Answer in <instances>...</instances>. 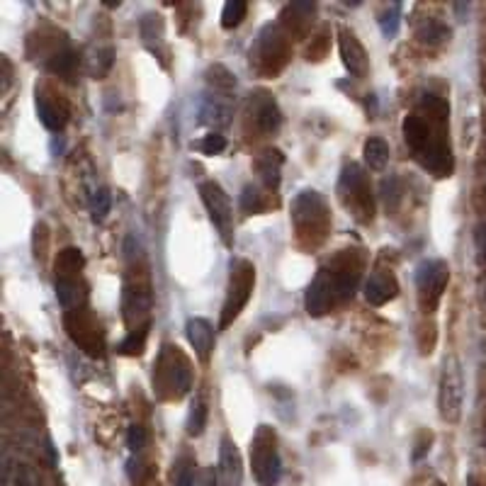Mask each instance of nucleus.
Listing matches in <instances>:
<instances>
[{
  "label": "nucleus",
  "mask_w": 486,
  "mask_h": 486,
  "mask_svg": "<svg viewBox=\"0 0 486 486\" xmlns=\"http://www.w3.org/2000/svg\"><path fill=\"white\" fill-rule=\"evenodd\" d=\"M404 141L411 156L435 177H450L455 170L450 144V103L443 95L425 91L404 120Z\"/></svg>",
  "instance_id": "obj_1"
},
{
  "label": "nucleus",
  "mask_w": 486,
  "mask_h": 486,
  "mask_svg": "<svg viewBox=\"0 0 486 486\" xmlns=\"http://www.w3.org/2000/svg\"><path fill=\"white\" fill-rule=\"evenodd\" d=\"M363 270H365V256L363 251H355V248L341 251L326 265H321L316 277L306 287V294H304L306 314L314 319L326 316L336 306L353 299L360 277H363Z\"/></svg>",
  "instance_id": "obj_2"
},
{
  "label": "nucleus",
  "mask_w": 486,
  "mask_h": 486,
  "mask_svg": "<svg viewBox=\"0 0 486 486\" xmlns=\"http://www.w3.org/2000/svg\"><path fill=\"white\" fill-rule=\"evenodd\" d=\"M153 394L161 401H177L192 389V363L173 343H163L153 363Z\"/></svg>",
  "instance_id": "obj_3"
},
{
  "label": "nucleus",
  "mask_w": 486,
  "mask_h": 486,
  "mask_svg": "<svg viewBox=\"0 0 486 486\" xmlns=\"http://www.w3.org/2000/svg\"><path fill=\"white\" fill-rule=\"evenodd\" d=\"M292 227L299 246L316 248L321 246L331 229V214L326 200L316 190H301L292 202Z\"/></svg>",
  "instance_id": "obj_4"
},
{
  "label": "nucleus",
  "mask_w": 486,
  "mask_h": 486,
  "mask_svg": "<svg viewBox=\"0 0 486 486\" xmlns=\"http://www.w3.org/2000/svg\"><path fill=\"white\" fill-rule=\"evenodd\" d=\"M151 284L146 277L144 265H136V270H132L124 280L122 289V314H124V324H127V334L129 331H149L151 326Z\"/></svg>",
  "instance_id": "obj_5"
},
{
  "label": "nucleus",
  "mask_w": 486,
  "mask_h": 486,
  "mask_svg": "<svg viewBox=\"0 0 486 486\" xmlns=\"http://www.w3.org/2000/svg\"><path fill=\"white\" fill-rule=\"evenodd\" d=\"M338 195L348 212L355 217V222L370 224L375 219V197H372L370 177L358 163H351L343 168L341 182H338Z\"/></svg>",
  "instance_id": "obj_6"
},
{
  "label": "nucleus",
  "mask_w": 486,
  "mask_h": 486,
  "mask_svg": "<svg viewBox=\"0 0 486 486\" xmlns=\"http://www.w3.org/2000/svg\"><path fill=\"white\" fill-rule=\"evenodd\" d=\"M253 289H256V268H253V263L246 258L234 260V263H231L229 287H227V297H224L219 329L222 331L229 329V326L241 316V311L246 309V304L251 301Z\"/></svg>",
  "instance_id": "obj_7"
},
{
  "label": "nucleus",
  "mask_w": 486,
  "mask_h": 486,
  "mask_svg": "<svg viewBox=\"0 0 486 486\" xmlns=\"http://www.w3.org/2000/svg\"><path fill=\"white\" fill-rule=\"evenodd\" d=\"M251 467L260 486H277L282 477V460L277 450V435L270 425H258L251 440Z\"/></svg>",
  "instance_id": "obj_8"
},
{
  "label": "nucleus",
  "mask_w": 486,
  "mask_h": 486,
  "mask_svg": "<svg viewBox=\"0 0 486 486\" xmlns=\"http://www.w3.org/2000/svg\"><path fill=\"white\" fill-rule=\"evenodd\" d=\"M465 404V375L457 358H448L443 365L440 384H438V408L445 423H457Z\"/></svg>",
  "instance_id": "obj_9"
},
{
  "label": "nucleus",
  "mask_w": 486,
  "mask_h": 486,
  "mask_svg": "<svg viewBox=\"0 0 486 486\" xmlns=\"http://www.w3.org/2000/svg\"><path fill=\"white\" fill-rule=\"evenodd\" d=\"M200 197H202L207 214H210L212 224L217 227L222 241L231 246L234 243V210H231L227 190L214 180H205L200 182Z\"/></svg>",
  "instance_id": "obj_10"
},
{
  "label": "nucleus",
  "mask_w": 486,
  "mask_h": 486,
  "mask_svg": "<svg viewBox=\"0 0 486 486\" xmlns=\"http://www.w3.org/2000/svg\"><path fill=\"white\" fill-rule=\"evenodd\" d=\"M287 61V37L280 25H268L251 49V63L263 73H277Z\"/></svg>",
  "instance_id": "obj_11"
},
{
  "label": "nucleus",
  "mask_w": 486,
  "mask_h": 486,
  "mask_svg": "<svg viewBox=\"0 0 486 486\" xmlns=\"http://www.w3.org/2000/svg\"><path fill=\"white\" fill-rule=\"evenodd\" d=\"M63 324H66L71 341H73L81 351H86L88 355H103V348H105L103 326L98 324V319L93 316L91 309L83 306V309L66 311Z\"/></svg>",
  "instance_id": "obj_12"
},
{
  "label": "nucleus",
  "mask_w": 486,
  "mask_h": 486,
  "mask_svg": "<svg viewBox=\"0 0 486 486\" xmlns=\"http://www.w3.org/2000/svg\"><path fill=\"white\" fill-rule=\"evenodd\" d=\"M450 282V268L445 260H423L416 268V287H418V301L423 311H433L438 301L443 299Z\"/></svg>",
  "instance_id": "obj_13"
},
{
  "label": "nucleus",
  "mask_w": 486,
  "mask_h": 486,
  "mask_svg": "<svg viewBox=\"0 0 486 486\" xmlns=\"http://www.w3.org/2000/svg\"><path fill=\"white\" fill-rule=\"evenodd\" d=\"M34 108H37L41 124H44L49 132H61V129L66 127L68 105H66V100H63L58 93L51 91V88L37 86V91H34Z\"/></svg>",
  "instance_id": "obj_14"
},
{
  "label": "nucleus",
  "mask_w": 486,
  "mask_h": 486,
  "mask_svg": "<svg viewBox=\"0 0 486 486\" xmlns=\"http://www.w3.org/2000/svg\"><path fill=\"white\" fill-rule=\"evenodd\" d=\"M248 120L253 122L258 134H275L282 124V112L277 108L275 98L268 91H258L248 100Z\"/></svg>",
  "instance_id": "obj_15"
},
{
  "label": "nucleus",
  "mask_w": 486,
  "mask_h": 486,
  "mask_svg": "<svg viewBox=\"0 0 486 486\" xmlns=\"http://www.w3.org/2000/svg\"><path fill=\"white\" fill-rule=\"evenodd\" d=\"M338 51H341L343 66L348 68V73L355 76V78H365L367 68H370V58H367L365 46L360 44L355 32H351L346 27L338 32Z\"/></svg>",
  "instance_id": "obj_16"
},
{
  "label": "nucleus",
  "mask_w": 486,
  "mask_h": 486,
  "mask_svg": "<svg viewBox=\"0 0 486 486\" xmlns=\"http://www.w3.org/2000/svg\"><path fill=\"white\" fill-rule=\"evenodd\" d=\"M217 477H219V484L222 486H241V482H243L241 453L231 438H222V445H219Z\"/></svg>",
  "instance_id": "obj_17"
},
{
  "label": "nucleus",
  "mask_w": 486,
  "mask_h": 486,
  "mask_svg": "<svg viewBox=\"0 0 486 486\" xmlns=\"http://www.w3.org/2000/svg\"><path fill=\"white\" fill-rule=\"evenodd\" d=\"M399 294V282H396L394 272L389 270H372L370 277L365 282V299L372 306H384L387 301H392Z\"/></svg>",
  "instance_id": "obj_18"
},
{
  "label": "nucleus",
  "mask_w": 486,
  "mask_h": 486,
  "mask_svg": "<svg viewBox=\"0 0 486 486\" xmlns=\"http://www.w3.org/2000/svg\"><path fill=\"white\" fill-rule=\"evenodd\" d=\"M139 32H141V41H144L146 49H149L156 58H161L163 66H168V61H165V58H168V51H165V27H163L161 15L146 13L139 22Z\"/></svg>",
  "instance_id": "obj_19"
},
{
  "label": "nucleus",
  "mask_w": 486,
  "mask_h": 486,
  "mask_svg": "<svg viewBox=\"0 0 486 486\" xmlns=\"http://www.w3.org/2000/svg\"><path fill=\"white\" fill-rule=\"evenodd\" d=\"M185 336L200 363H210L212 353H214V329H212V324L207 319H190L185 326Z\"/></svg>",
  "instance_id": "obj_20"
},
{
  "label": "nucleus",
  "mask_w": 486,
  "mask_h": 486,
  "mask_svg": "<svg viewBox=\"0 0 486 486\" xmlns=\"http://www.w3.org/2000/svg\"><path fill=\"white\" fill-rule=\"evenodd\" d=\"M282 165H284V156L280 149H265L260 151L253 161V168L260 175L263 185L268 190H277L282 180Z\"/></svg>",
  "instance_id": "obj_21"
},
{
  "label": "nucleus",
  "mask_w": 486,
  "mask_h": 486,
  "mask_svg": "<svg viewBox=\"0 0 486 486\" xmlns=\"http://www.w3.org/2000/svg\"><path fill=\"white\" fill-rule=\"evenodd\" d=\"M200 117H202V124H210V127H227L229 117H231V100L227 93H210L202 100V108H200Z\"/></svg>",
  "instance_id": "obj_22"
},
{
  "label": "nucleus",
  "mask_w": 486,
  "mask_h": 486,
  "mask_svg": "<svg viewBox=\"0 0 486 486\" xmlns=\"http://www.w3.org/2000/svg\"><path fill=\"white\" fill-rule=\"evenodd\" d=\"M44 66L49 73L71 81L76 76V68H78V54L71 49L68 41H63V44H58L56 49L44 58Z\"/></svg>",
  "instance_id": "obj_23"
},
{
  "label": "nucleus",
  "mask_w": 486,
  "mask_h": 486,
  "mask_svg": "<svg viewBox=\"0 0 486 486\" xmlns=\"http://www.w3.org/2000/svg\"><path fill=\"white\" fill-rule=\"evenodd\" d=\"M56 299L66 311L83 309L88 301L86 284L81 277H61V280H56Z\"/></svg>",
  "instance_id": "obj_24"
},
{
  "label": "nucleus",
  "mask_w": 486,
  "mask_h": 486,
  "mask_svg": "<svg viewBox=\"0 0 486 486\" xmlns=\"http://www.w3.org/2000/svg\"><path fill=\"white\" fill-rule=\"evenodd\" d=\"M3 484L5 486H39V474L34 472L32 465H27L20 457H5L3 460Z\"/></svg>",
  "instance_id": "obj_25"
},
{
  "label": "nucleus",
  "mask_w": 486,
  "mask_h": 486,
  "mask_svg": "<svg viewBox=\"0 0 486 486\" xmlns=\"http://www.w3.org/2000/svg\"><path fill=\"white\" fill-rule=\"evenodd\" d=\"M416 39L420 44L440 46L450 39V27L445 22L438 20V17H425V20H420L416 27Z\"/></svg>",
  "instance_id": "obj_26"
},
{
  "label": "nucleus",
  "mask_w": 486,
  "mask_h": 486,
  "mask_svg": "<svg viewBox=\"0 0 486 486\" xmlns=\"http://www.w3.org/2000/svg\"><path fill=\"white\" fill-rule=\"evenodd\" d=\"M83 265H86V258H83V253L78 248H63L61 253H58L56 258V280H61V277H81V270Z\"/></svg>",
  "instance_id": "obj_27"
},
{
  "label": "nucleus",
  "mask_w": 486,
  "mask_h": 486,
  "mask_svg": "<svg viewBox=\"0 0 486 486\" xmlns=\"http://www.w3.org/2000/svg\"><path fill=\"white\" fill-rule=\"evenodd\" d=\"M365 163L370 165L372 170H382L384 165L389 163V144L382 139V136H370L365 141V149H363Z\"/></svg>",
  "instance_id": "obj_28"
},
{
  "label": "nucleus",
  "mask_w": 486,
  "mask_h": 486,
  "mask_svg": "<svg viewBox=\"0 0 486 486\" xmlns=\"http://www.w3.org/2000/svg\"><path fill=\"white\" fill-rule=\"evenodd\" d=\"M185 428H187L190 438H200L205 433V428H207V404H205L202 396H197V399L192 401V406H190Z\"/></svg>",
  "instance_id": "obj_29"
},
{
  "label": "nucleus",
  "mask_w": 486,
  "mask_h": 486,
  "mask_svg": "<svg viewBox=\"0 0 486 486\" xmlns=\"http://www.w3.org/2000/svg\"><path fill=\"white\" fill-rule=\"evenodd\" d=\"M268 207H270L268 200H265V195L260 192L258 185H246L241 190V212H246V214H260Z\"/></svg>",
  "instance_id": "obj_30"
},
{
  "label": "nucleus",
  "mask_w": 486,
  "mask_h": 486,
  "mask_svg": "<svg viewBox=\"0 0 486 486\" xmlns=\"http://www.w3.org/2000/svg\"><path fill=\"white\" fill-rule=\"evenodd\" d=\"M112 207V195L108 187H95L91 192V217L95 224L105 222Z\"/></svg>",
  "instance_id": "obj_31"
},
{
  "label": "nucleus",
  "mask_w": 486,
  "mask_h": 486,
  "mask_svg": "<svg viewBox=\"0 0 486 486\" xmlns=\"http://www.w3.org/2000/svg\"><path fill=\"white\" fill-rule=\"evenodd\" d=\"M379 29H382L384 37H396L399 34V25H401V5L392 3L379 13Z\"/></svg>",
  "instance_id": "obj_32"
},
{
  "label": "nucleus",
  "mask_w": 486,
  "mask_h": 486,
  "mask_svg": "<svg viewBox=\"0 0 486 486\" xmlns=\"http://www.w3.org/2000/svg\"><path fill=\"white\" fill-rule=\"evenodd\" d=\"M248 13V5L243 0H229L222 10V27L224 29H234L243 22V17Z\"/></svg>",
  "instance_id": "obj_33"
},
{
  "label": "nucleus",
  "mask_w": 486,
  "mask_h": 486,
  "mask_svg": "<svg viewBox=\"0 0 486 486\" xmlns=\"http://www.w3.org/2000/svg\"><path fill=\"white\" fill-rule=\"evenodd\" d=\"M112 63H115V49H112V46L98 49L91 58V76L93 78H103V76H108Z\"/></svg>",
  "instance_id": "obj_34"
},
{
  "label": "nucleus",
  "mask_w": 486,
  "mask_h": 486,
  "mask_svg": "<svg viewBox=\"0 0 486 486\" xmlns=\"http://www.w3.org/2000/svg\"><path fill=\"white\" fill-rule=\"evenodd\" d=\"M175 486H195L197 484V472H195V460L192 457H180L173 472Z\"/></svg>",
  "instance_id": "obj_35"
},
{
  "label": "nucleus",
  "mask_w": 486,
  "mask_h": 486,
  "mask_svg": "<svg viewBox=\"0 0 486 486\" xmlns=\"http://www.w3.org/2000/svg\"><path fill=\"white\" fill-rule=\"evenodd\" d=\"M146 338H149V331H129L127 338L120 343V353L122 355H141L146 348Z\"/></svg>",
  "instance_id": "obj_36"
},
{
  "label": "nucleus",
  "mask_w": 486,
  "mask_h": 486,
  "mask_svg": "<svg viewBox=\"0 0 486 486\" xmlns=\"http://www.w3.org/2000/svg\"><path fill=\"white\" fill-rule=\"evenodd\" d=\"M197 149L205 153V156H217V153H222L224 149H227V139H224L219 132H212L202 136V141L197 144Z\"/></svg>",
  "instance_id": "obj_37"
},
{
  "label": "nucleus",
  "mask_w": 486,
  "mask_h": 486,
  "mask_svg": "<svg viewBox=\"0 0 486 486\" xmlns=\"http://www.w3.org/2000/svg\"><path fill=\"white\" fill-rule=\"evenodd\" d=\"M127 445H129V450H132L134 455H139L141 450L146 448V430L141 428L139 423L129 425V433H127Z\"/></svg>",
  "instance_id": "obj_38"
},
{
  "label": "nucleus",
  "mask_w": 486,
  "mask_h": 486,
  "mask_svg": "<svg viewBox=\"0 0 486 486\" xmlns=\"http://www.w3.org/2000/svg\"><path fill=\"white\" fill-rule=\"evenodd\" d=\"M396 185H399V182H396V177H389V180L382 182L384 200H387V205H392V207H396V202H399V197H401V190Z\"/></svg>",
  "instance_id": "obj_39"
},
{
  "label": "nucleus",
  "mask_w": 486,
  "mask_h": 486,
  "mask_svg": "<svg viewBox=\"0 0 486 486\" xmlns=\"http://www.w3.org/2000/svg\"><path fill=\"white\" fill-rule=\"evenodd\" d=\"M474 243H477V251L482 260H486V224L477 227V234H474Z\"/></svg>",
  "instance_id": "obj_40"
},
{
  "label": "nucleus",
  "mask_w": 486,
  "mask_h": 486,
  "mask_svg": "<svg viewBox=\"0 0 486 486\" xmlns=\"http://www.w3.org/2000/svg\"><path fill=\"white\" fill-rule=\"evenodd\" d=\"M195 486H222V484H219V477L214 474V470H205L202 474H200V479Z\"/></svg>",
  "instance_id": "obj_41"
},
{
  "label": "nucleus",
  "mask_w": 486,
  "mask_h": 486,
  "mask_svg": "<svg viewBox=\"0 0 486 486\" xmlns=\"http://www.w3.org/2000/svg\"><path fill=\"white\" fill-rule=\"evenodd\" d=\"M482 294H484V301H486V280L482 282Z\"/></svg>",
  "instance_id": "obj_42"
},
{
  "label": "nucleus",
  "mask_w": 486,
  "mask_h": 486,
  "mask_svg": "<svg viewBox=\"0 0 486 486\" xmlns=\"http://www.w3.org/2000/svg\"><path fill=\"white\" fill-rule=\"evenodd\" d=\"M435 486H445V484H440V482H438V484H435Z\"/></svg>",
  "instance_id": "obj_43"
}]
</instances>
